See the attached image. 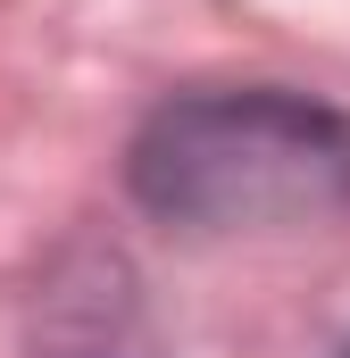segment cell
Segmentation results:
<instances>
[{
    "label": "cell",
    "instance_id": "cell-1",
    "mask_svg": "<svg viewBox=\"0 0 350 358\" xmlns=\"http://www.w3.org/2000/svg\"><path fill=\"white\" fill-rule=\"evenodd\" d=\"M134 192L175 225L334 217L350 208V125L292 92H200L142 134Z\"/></svg>",
    "mask_w": 350,
    "mask_h": 358
},
{
    "label": "cell",
    "instance_id": "cell-2",
    "mask_svg": "<svg viewBox=\"0 0 350 358\" xmlns=\"http://www.w3.org/2000/svg\"><path fill=\"white\" fill-rule=\"evenodd\" d=\"M342 358H350V350H342Z\"/></svg>",
    "mask_w": 350,
    "mask_h": 358
}]
</instances>
